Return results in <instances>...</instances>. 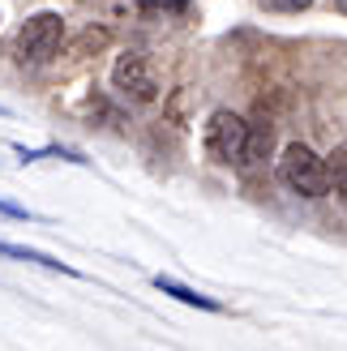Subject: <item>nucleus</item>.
I'll return each instance as SVG.
<instances>
[{
	"label": "nucleus",
	"mask_w": 347,
	"mask_h": 351,
	"mask_svg": "<svg viewBox=\"0 0 347 351\" xmlns=\"http://www.w3.org/2000/svg\"><path fill=\"white\" fill-rule=\"evenodd\" d=\"M249 142H253V125L245 116H236V112H215L211 120H206V133H202V146L206 154H211L215 163L223 167H240V163H249Z\"/></svg>",
	"instance_id": "obj_1"
},
{
	"label": "nucleus",
	"mask_w": 347,
	"mask_h": 351,
	"mask_svg": "<svg viewBox=\"0 0 347 351\" xmlns=\"http://www.w3.org/2000/svg\"><path fill=\"white\" fill-rule=\"evenodd\" d=\"M279 180L291 193H300V197H326V193H331V167H326L322 154H313L300 142H291L279 154Z\"/></svg>",
	"instance_id": "obj_2"
},
{
	"label": "nucleus",
	"mask_w": 347,
	"mask_h": 351,
	"mask_svg": "<svg viewBox=\"0 0 347 351\" xmlns=\"http://www.w3.org/2000/svg\"><path fill=\"white\" fill-rule=\"evenodd\" d=\"M64 39V22H60V13H34L22 22V30H17V43H13V56L17 60H30V64H39L47 56H56V47Z\"/></svg>",
	"instance_id": "obj_3"
},
{
	"label": "nucleus",
	"mask_w": 347,
	"mask_h": 351,
	"mask_svg": "<svg viewBox=\"0 0 347 351\" xmlns=\"http://www.w3.org/2000/svg\"><path fill=\"white\" fill-rule=\"evenodd\" d=\"M112 86L133 103H154L159 99V73H154V64L142 56V51H125V56L112 64Z\"/></svg>",
	"instance_id": "obj_4"
},
{
	"label": "nucleus",
	"mask_w": 347,
	"mask_h": 351,
	"mask_svg": "<svg viewBox=\"0 0 347 351\" xmlns=\"http://www.w3.org/2000/svg\"><path fill=\"white\" fill-rule=\"evenodd\" d=\"M0 257H9V261H30V266H43V270H60V274H77L69 261H56V257H47L39 249H26V244H9V240H0Z\"/></svg>",
	"instance_id": "obj_5"
},
{
	"label": "nucleus",
	"mask_w": 347,
	"mask_h": 351,
	"mask_svg": "<svg viewBox=\"0 0 347 351\" xmlns=\"http://www.w3.org/2000/svg\"><path fill=\"white\" fill-rule=\"evenodd\" d=\"M154 287H159L163 295H171V300H180V304H193V308H206V313H219V300H211V295H202V291H193V287H184V283H176V278H154Z\"/></svg>",
	"instance_id": "obj_6"
},
{
	"label": "nucleus",
	"mask_w": 347,
	"mask_h": 351,
	"mask_svg": "<svg viewBox=\"0 0 347 351\" xmlns=\"http://www.w3.org/2000/svg\"><path fill=\"white\" fill-rule=\"evenodd\" d=\"M326 167H331V189L339 193V202L347 206V142L331 150V159H326Z\"/></svg>",
	"instance_id": "obj_7"
},
{
	"label": "nucleus",
	"mask_w": 347,
	"mask_h": 351,
	"mask_svg": "<svg viewBox=\"0 0 347 351\" xmlns=\"http://www.w3.org/2000/svg\"><path fill=\"white\" fill-rule=\"evenodd\" d=\"M262 5H266L270 13H300V9L313 5V0H262Z\"/></svg>",
	"instance_id": "obj_8"
},
{
	"label": "nucleus",
	"mask_w": 347,
	"mask_h": 351,
	"mask_svg": "<svg viewBox=\"0 0 347 351\" xmlns=\"http://www.w3.org/2000/svg\"><path fill=\"white\" fill-rule=\"evenodd\" d=\"M343 5H347V0H343Z\"/></svg>",
	"instance_id": "obj_9"
}]
</instances>
